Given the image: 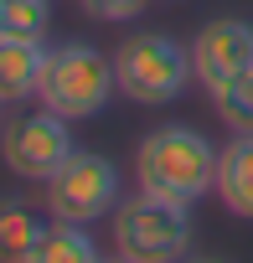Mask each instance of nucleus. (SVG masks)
I'll return each mask as SVG.
<instances>
[{"mask_svg": "<svg viewBox=\"0 0 253 263\" xmlns=\"http://www.w3.org/2000/svg\"><path fill=\"white\" fill-rule=\"evenodd\" d=\"M217 155L222 150H212V140L202 135V129H191V124H160L135 150V181L150 196L191 206L207 191H217Z\"/></svg>", "mask_w": 253, "mask_h": 263, "instance_id": "nucleus-1", "label": "nucleus"}, {"mask_svg": "<svg viewBox=\"0 0 253 263\" xmlns=\"http://www.w3.org/2000/svg\"><path fill=\"white\" fill-rule=\"evenodd\" d=\"M191 62H196L202 88H222V83L253 72V26L238 21V16L207 21V26L191 36Z\"/></svg>", "mask_w": 253, "mask_h": 263, "instance_id": "nucleus-7", "label": "nucleus"}, {"mask_svg": "<svg viewBox=\"0 0 253 263\" xmlns=\"http://www.w3.org/2000/svg\"><path fill=\"white\" fill-rule=\"evenodd\" d=\"M47 67V47L42 42H16V36H0V103H21L37 93Z\"/></svg>", "mask_w": 253, "mask_h": 263, "instance_id": "nucleus-9", "label": "nucleus"}, {"mask_svg": "<svg viewBox=\"0 0 253 263\" xmlns=\"http://www.w3.org/2000/svg\"><path fill=\"white\" fill-rule=\"evenodd\" d=\"M114 88H119L114 57H103L88 42H62V47L47 52V67H42V83H37V103H47L52 114L78 124V119L103 114Z\"/></svg>", "mask_w": 253, "mask_h": 263, "instance_id": "nucleus-3", "label": "nucleus"}, {"mask_svg": "<svg viewBox=\"0 0 253 263\" xmlns=\"http://www.w3.org/2000/svg\"><path fill=\"white\" fill-rule=\"evenodd\" d=\"M114 78H119V93L135 103H176L186 83L196 78V62H191V47H181L176 36L140 31L130 42H119Z\"/></svg>", "mask_w": 253, "mask_h": 263, "instance_id": "nucleus-4", "label": "nucleus"}, {"mask_svg": "<svg viewBox=\"0 0 253 263\" xmlns=\"http://www.w3.org/2000/svg\"><path fill=\"white\" fill-rule=\"evenodd\" d=\"M47 212L57 222H98L119 206V165L98 150H73L47 181Z\"/></svg>", "mask_w": 253, "mask_h": 263, "instance_id": "nucleus-5", "label": "nucleus"}, {"mask_svg": "<svg viewBox=\"0 0 253 263\" xmlns=\"http://www.w3.org/2000/svg\"><path fill=\"white\" fill-rule=\"evenodd\" d=\"M109 237L130 263H181L191 248V217L181 201L135 191L109 212Z\"/></svg>", "mask_w": 253, "mask_h": 263, "instance_id": "nucleus-2", "label": "nucleus"}, {"mask_svg": "<svg viewBox=\"0 0 253 263\" xmlns=\"http://www.w3.org/2000/svg\"><path fill=\"white\" fill-rule=\"evenodd\" d=\"M47 0H0V36L16 42H42L47 36Z\"/></svg>", "mask_w": 253, "mask_h": 263, "instance_id": "nucleus-13", "label": "nucleus"}, {"mask_svg": "<svg viewBox=\"0 0 253 263\" xmlns=\"http://www.w3.org/2000/svg\"><path fill=\"white\" fill-rule=\"evenodd\" d=\"M181 263H222V258H181Z\"/></svg>", "mask_w": 253, "mask_h": 263, "instance_id": "nucleus-16", "label": "nucleus"}, {"mask_svg": "<svg viewBox=\"0 0 253 263\" xmlns=\"http://www.w3.org/2000/svg\"><path fill=\"white\" fill-rule=\"evenodd\" d=\"M52 217V212H47ZM37 206L26 201H0V263H26L42 242V232L52 227Z\"/></svg>", "mask_w": 253, "mask_h": 263, "instance_id": "nucleus-10", "label": "nucleus"}, {"mask_svg": "<svg viewBox=\"0 0 253 263\" xmlns=\"http://www.w3.org/2000/svg\"><path fill=\"white\" fill-rule=\"evenodd\" d=\"M73 119L52 114L47 103L42 108H21L16 119L0 124V160H6L21 181H47L78 145H73Z\"/></svg>", "mask_w": 253, "mask_h": 263, "instance_id": "nucleus-6", "label": "nucleus"}, {"mask_svg": "<svg viewBox=\"0 0 253 263\" xmlns=\"http://www.w3.org/2000/svg\"><path fill=\"white\" fill-rule=\"evenodd\" d=\"M98 263H130V258H124V253H114V258H98Z\"/></svg>", "mask_w": 253, "mask_h": 263, "instance_id": "nucleus-15", "label": "nucleus"}, {"mask_svg": "<svg viewBox=\"0 0 253 263\" xmlns=\"http://www.w3.org/2000/svg\"><path fill=\"white\" fill-rule=\"evenodd\" d=\"M217 201L253 222V135H232V145L217 155Z\"/></svg>", "mask_w": 253, "mask_h": 263, "instance_id": "nucleus-8", "label": "nucleus"}, {"mask_svg": "<svg viewBox=\"0 0 253 263\" xmlns=\"http://www.w3.org/2000/svg\"><path fill=\"white\" fill-rule=\"evenodd\" d=\"M78 6H83L93 21H135L150 0H78Z\"/></svg>", "mask_w": 253, "mask_h": 263, "instance_id": "nucleus-14", "label": "nucleus"}, {"mask_svg": "<svg viewBox=\"0 0 253 263\" xmlns=\"http://www.w3.org/2000/svg\"><path fill=\"white\" fill-rule=\"evenodd\" d=\"M26 263H98V248H93L83 222H57L52 217V227L42 232V242Z\"/></svg>", "mask_w": 253, "mask_h": 263, "instance_id": "nucleus-11", "label": "nucleus"}, {"mask_svg": "<svg viewBox=\"0 0 253 263\" xmlns=\"http://www.w3.org/2000/svg\"><path fill=\"white\" fill-rule=\"evenodd\" d=\"M212 103H217V119L232 129V135H253V72L212 88Z\"/></svg>", "mask_w": 253, "mask_h": 263, "instance_id": "nucleus-12", "label": "nucleus"}]
</instances>
